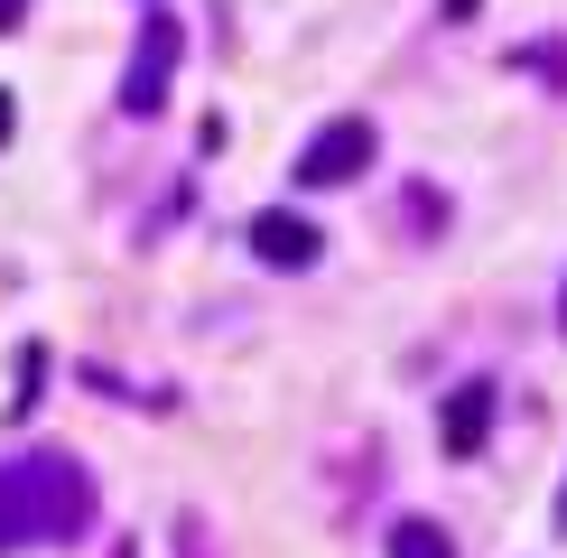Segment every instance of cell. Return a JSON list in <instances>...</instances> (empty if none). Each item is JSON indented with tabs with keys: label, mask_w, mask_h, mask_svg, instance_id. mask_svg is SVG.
Here are the masks:
<instances>
[{
	"label": "cell",
	"mask_w": 567,
	"mask_h": 558,
	"mask_svg": "<svg viewBox=\"0 0 567 558\" xmlns=\"http://www.w3.org/2000/svg\"><path fill=\"white\" fill-rule=\"evenodd\" d=\"M522 65H530V75H549V84H567V46H522Z\"/></svg>",
	"instance_id": "7"
},
{
	"label": "cell",
	"mask_w": 567,
	"mask_h": 558,
	"mask_svg": "<svg viewBox=\"0 0 567 558\" xmlns=\"http://www.w3.org/2000/svg\"><path fill=\"white\" fill-rule=\"evenodd\" d=\"M372 158H382V131H372L363 112H344V122H326V131L298 149V186H353Z\"/></svg>",
	"instance_id": "3"
},
{
	"label": "cell",
	"mask_w": 567,
	"mask_h": 558,
	"mask_svg": "<svg viewBox=\"0 0 567 558\" xmlns=\"http://www.w3.org/2000/svg\"><path fill=\"white\" fill-rule=\"evenodd\" d=\"M10 131H19V93L0 84V149H10Z\"/></svg>",
	"instance_id": "9"
},
{
	"label": "cell",
	"mask_w": 567,
	"mask_h": 558,
	"mask_svg": "<svg viewBox=\"0 0 567 558\" xmlns=\"http://www.w3.org/2000/svg\"><path fill=\"white\" fill-rule=\"evenodd\" d=\"M93 530V475L65 447H29L0 456V558L10 549H56Z\"/></svg>",
	"instance_id": "1"
},
{
	"label": "cell",
	"mask_w": 567,
	"mask_h": 558,
	"mask_svg": "<svg viewBox=\"0 0 567 558\" xmlns=\"http://www.w3.org/2000/svg\"><path fill=\"white\" fill-rule=\"evenodd\" d=\"M243 242H251V261H270V270H307L326 251V232L298 215V205H261V215L243 224Z\"/></svg>",
	"instance_id": "4"
},
{
	"label": "cell",
	"mask_w": 567,
	"mask_h": 558,
	"mask_svg": "<svg viewBox=\"0 0 567 558\" xmlns=\"http://www.w3.org/2000/svg\"><path fill=\"white\" fill-rule=\"evenodd\" d=\"M475 10H484V0H437V19H446V29H475Z\"/></svg>",
	"instance_id": "8"
},
{
	"label": "cell",
	"mask_w": 567,
	"mask_h": 558,
	"mask_svg": "<svg viewBox=\"0 0 567 558\" xmlns=\"http://www.w3.org/2000/svg\"><path fill=\"white\" fill-rule=\"evenodd\" d=\"M177 56H186L177 10H150V19H140V46H131V75H122V112H131V122H158V112H168Z\"/></svg>",
	"instance_id": "2"
},
{
	"label": "cell",
	"mask_w": 567,
	"mask_h": 558,
	"mask_svg": "<svg viewBox=\"0 0 567 558\" xmlns=\"http://www.w3.org/2000/svg\"><path fill=\"white\" fill-rule=\"evenodd\" d=\"M484 437H493V382H456L446 410H437V447L446 456H475Z\"/></svg>",
	"instance_id": "5"
},
{
	"label": "cell",
	"mask_w": 567,
	"mask_h": 558,
	"mask_svg": "<svg viewBox=\"0 0 567 558\" xmlns=\"http://www.w3.org/2000/svg\"><path fill=\"white\" fill-rule=\"evenodd\" d=\"M391 558H456V540H446V521H429V512H400L391 521Z\"/></svg>",
	"instance_id": "6"
},
{
	"label": "cell",
	"mask_w": 567,
	"mask_h": 558,
	"mask_svg": "<svg viewBox=\"0 0 567 558\" xmlns=\"http://www.w3.org/2000/svg\"><path fill=\"white\" fill-rule=\"evenodd\" d=\"M19 19H29V0H0V38H10V29H19Z\"/></svg>",
	"instance_id": "10"
},
{
	"label": "cell",
	"mask_w": 567,
	"mask_h": 558,
	"mask_svg": "<svg viewBox=\"0 0 567 558\" xmlns=\"http://www.w3.org/2000/svg\"><path fill=\"white\" fill-rule=\"evenodd\" d=\"M558 540H567V494H558Z\"/></svg>",
	"instance_id": "11"
},
{
	"label": "cell",
	"mask_w": 567,
	"mask_h": 558,
	"mask_svg": "<svg viewBox=\"0 0 567 558\" xmlns=\"http://www.w3.org/2000/svg\"><path fill=\"white\" fill-rule=\"evenodd\" d=\"M558 317H567V308H558Z\"/></svg>",
	"instance_id": "12"
}]
</instances>
